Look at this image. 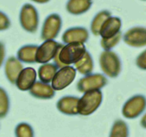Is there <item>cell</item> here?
Returning <instances> with one entry per match:
<instances>
[{
  "label": "cell",
  "instance_id": "6da1fadb",
  "mask_svg": "<svg viewBox=\"0 0 146 137\" xmlns=\"http://www.w3.org/2000/svg\"><path fill=\"white\" fill-rule=\"evenodd\" d=\"M86 49L84 43L74 42L63 45L54 58V62L58 68L75 64L82 58Z\"/></svg>",
  "mask_w": 146,
  "mask_h": 137
},
{
  "label": "cell",
  "instance_id": "7a4b0ae2",
  "mask_svg": "<svg viewBox=\"0 0 146 137\" xmlns=\"http://www.w3.org/2000/svg\"><path fill=\"white\" fill-rule=\"evenodd\" d=\"M103 94L100 89L86 91L78 103V112L81 116H89L101 106Z\"/></svg>",
  "mask_w": 146,
  "mask_h": 137
},
{
  "label": "cell",
  "instance_id": "3957f363",
  "mask_svg": "<svg viewBox=\"0 0 146 137\" xmlns=\"http://www.w3.org/2000/svg\"><path fill=\"white\" fill-rule=\"evenodd\" d=\"M99 64L103 72L111 78H115L121 71V61L116 53L111 50H105L101 53Z\"/></svg>",
  "mask_w": 146,
  "mask_h": 137
},
{
  "label": "cell",
  "instance_id": "277c9868",
  "mask_svg": "<svg viewBox=\"0 0 146 137\" xmlns=\"http://www.w3.org/2000/svg\"><path fill=\"white\" fill-rule=\"evenodd\" d=\"M19 21L22 29L29 33H35L38 29L39 18L38 11L31 4H24L19 14Z\"/></svg>",
  "mask_w": 146,
  "mask_h": 137
},
{
  "label": "cell",
  "instance_id": "5b68a950",
  "mask_svg": "<svg viewBox=\"0 0 146 137\" xmlns=\"http://www.w3.org/2000/svg\"><path fill=\"white\" fill-rule=\"evenodd\" d=\"M146 108V98L145 96L137 94L131 97L124 104L122 114L125 118L133 119L139 116Z\"/></svg>",
  "mask_w": 146,
  "mask_h": 137
},
{
  "label": "cell",
  "instance_id": "8992f818",
  "mask_svg": "<svg viewBox=\"0 0 146 137\" xmlns=\"http://www.w3.org/2000/svg\"><path fill=\"white\" fill-rule=\"evenodd\" d=\"M62 27V20L58 14H51L46 18L41 32L42 40L54 39L59 34Z\"/></svg>",
  "mask_w": 146,
  "mask_h": 137
},
{
  "label": "cell",
  "instance_id": "52a82bcc",
  "mask_svg": "<svg viewBox=\"0 0 146 137\" xmlns=\"http://www.w3.org/2000/svg\"><path fill=\"white\" fill-rule=\"evenodd\" d=\"M108 84V79L101 74H89L81 78L77 83V89L81 93L91 90L101 89Z\"/></svg>",
  "mask_w": 146,
  "mask_h": 137
},
{
  "label": "cell",
  "instance_id": "ba28073f",
  "mask_svg": "<svg viewBox=\"0 0 146 137\" xmlns=\"http://www.w3.org/2000/svg\"><path fill=\"white\" fill-rule=\"evenodd\" d=\"M76 76V68L71 66H66L57 71L51 81V86L55 91L64 89L74 81Z\"/></svg>",
  "mask_w": 146,
  "mask_h": 137
},
{
  "label": "cell",
  "instance_id": "9c48e42d",
  "mask_svg": "<svg viewBox=\"0 0 146 137\" xmlns=\"http://www.w3.org/2000/svg\"><path fill=\"white\" fill-rule=\"evenodd\" d=\"M63 45L64 44L56 42L54 39L45 40L44 42L38 47L36 55V63L46 64L51 59H54L56 54Z\"/></svg>",
  "mask_w": 146,
  "mask_h": 137
},
{
  "label": "cell",
  "instance_id": "30bf717a",
  "mask_svg": "<svg viewBox=\"0 0 146 137\" xmlns=\"http://www.w3.org/2000/svg\"><path fill=\"white\" fill-rule=\"evenodd\" d=\"M123 41L132 47H143L146 46V28L135 27L128 29L123 35Z\"/></svg>",
  "mask_w": 146,
  "mask_h": 137
},
{
  "label": "cell",
  "instance_id": "8fae6325",
  "mask_svg": "<svg viewBox=\"0 0 146 137\" xmlns=\"http://www.w3.org/2000/svg\"><path fill=\"white\" fill-rule=\"evenodd\" d=\"M88 31L84 27H71L64 31L62 35V40L65 44L79 42L86 43L88 39Z\"/></svg>",
  "mask_w": 146,
  "mask_h": 137
},
{
  "label": "cell",
  "instance_id": "7c38bea8",
  "mask_svg": "<svg viewBox=\"0 0 146 137\" xmlns=\"http://www.w3.org/2000/svg\"><path fill=\"white\" fill-rule=\"evenodd\" d=\"M36 79V72L31 67L23 68L20 72L17 81L16 86L19 90L23 91H28L32 87Z\"/></svg>",
  "mask_w": 146,
  "mask_h": 137
},
{
  "label": "cell",
  "instance_id": "4fadbf2b",
  "mask_svg": "<svg viewBox=\"0 0 146 137\" xmlns=\"http://www.w3.org/2000/svg\"><path fill=\"white\" fill-rule=\"evenodd\" d=\"M122 22L119 17H110L104 23L100 30L99 35L103 39H108L121 32Z\"/></svg>",
  "mask_w": 146,
  "mask_h": 137
},
{
  "label": "cell",
  "instance_id": "5bb4252c",
  "mask_svg": "<svg viewBox=\"0 0 146 137\" xmlns=\"http://www.w3.org/2000/svg\"><path fill=\"white\" fill-rule=\"evenodd\" d=\"M78 101H79V98L77 96H65L57 101L56 107L60 112L66 115H77L78 114Z\"/></svg>",
  "mask_w": 146,
  "mask_h": 137
},
{
  "label": "cell",
  "instance_id": "9a60e30c",
  "mask_svg": "<svg viewBox=\"0 0 146 137\" xmlns=\"http://www.w3.org/2000/svg\"><path fill=\"white\" fill-rule=\"evenodd\" d=\"M23 68H24L22 64L18 58L10 57L7 60L4 67V71H5L6 77L11 84H16V81Z\"/></svg>",
  "mask_w": 146,
  "mask_h": 137
},
{
  "label": "cell",
  "instance_id": "2e32d148",
  "mask_svg": "<svg viewBox=\"0 0 146 137\" xmlns=\"http://www.w3.org/2000/svg\"><path fill=\"white\" fill-rule=\"evenodd\" d=\"M29 93L33 97L39 99H50L55 95V90L52 86L42 82L36 81L29 90Z\"/></svg>",
  "mask_w": 146,
  "mask_h": 137
},
{
  "label": "cell",
  "instance_id": "e0dca14e",
  "mask_svg": "<svg viewBox=\"0 0 146 137\" xmlns=\"http://www.w3.org/2000/svg\"><path fill=\"white\" fill-rule=\"evenodd\" d=\"M93 0H68L66 9L68 13L74 15H80L91 9Z\"/></svg>",
  "mask_w": 146,
  "mask_h": 137
},
{
  "label": "cell",
  "instance_id": "ac0fdd59",
  "mask_svg": "<svg viewBox=\"0 0 146 137\" xmlns=\"http://www.w3.org/2000/svg\"><path fill=\"white\" fill-rule=\"evenodd\" d=\"M38 47V46L34 44H29L21 47L17 51V58L21 62L26 64L36 63V55Z\"/></svg>",
  "mask_w": 146,
  "mask_h": 137
},
{
  "label": "cell",
  "instance_id": "d6986e66",
  "mask_svg": "<svg viewBox=\"0 0 146 137\" xmlns=\"http://www.w3.org/2000/svg\"><path fill=\"white\" fill-rule=\"evenodd\" d=\"M58 67L55 64H51V63L43 64L38 68V75L40 81L46 84L51 82L58 71Z\"/></svg>",
  "mask_w": 146,
  "mask_h": 137
},
{
  "label": "cell",
  "instance_id": "ffe728a7",
  "mask_svg": "<svg viewBox=\"0 0 146 137\" xmlns=\"http://www.w3.org/2000/svg\"><path fill=\"white\" fill-rule=\"evenodd\" d=\"M74 66L76 69L81 74L86 76L91 74L94 70V60L92 56L88 51H86L84 57L76 62Z\"/></svg>",
  "mask_w": 146,
  "mask_h": 137
},
{
  "label": "cell",
  "instance_id": "44dd1931",
  "mask_svg": "<svg viewBox=\"0 0 146 137\" xmlns=\"http://www.w3.org/2000/svg\"><path fill=\"white\" fill-rule=\"evenodd\" d=\"M111 16V13L108 10H103L96 14L91 24V30L93 34L98 36L101 27L106 20Z\"/></svg>",
  "mask_w": 146,
  "mask_h": 137
},
{
  "label": "cell",
  "instance_id": "7402d4cb",
  "mask_svg": "<svg viewBox=\"0 0 146 137\" xmlns=\"http://www.w3.org/2000/svg\"><path fill=\"white\" fill-rule=\"evenodd\" d=\"M129 134L128 126L126 123L121 119H118L114 122L111 130V137H127Z\"/></svg>",
  "mask_w": 146,
  "mask_h": 137
},
{
  "label": "cell",
  "instance_id": "603a6c76",
  "mask_svg": "<svg viewBox=\"0 0 146 137\" xmlns=\"http://www.w3.org/2000/svg\"><path fill=\"white\" fill-rule=\"evenodd\" d=\"M10 101L7 91L0 87V118H3L8 114L9 111Z\"/></svg>",
  "mask_w": 146,
  "mask_h": 137
},
{
  "label": "cell",
  "instance_id": "cb8c5ba5",
  "mask_svg": "<svg viewBox=\"0 0 146 137\" xmlns=\"http://www.w3.org/2000/svg\"><path fill=\"white\" fill-rule=\"evenodd\" d=\"M15 135L17 137H33L34 129L27 123H20L15 128Z\"/></svg>",
  "mask_w": 146,
  "mask_h": 137
},
{
  "label": "cell",
  "instance_id": "d4e9b609",
  "mask_svg": "<svg viewBox=\"0 0 146 137\" xmlns=\"http://www.w3.org/2000/svg\"><path fill=\"white\" fill-rule=\"evenodd\" d=\"M122 38V33L119 32L114 37L108 39L101 38V45L104 50H111L115 47Z\"/></svg>",
  "mask_w": 146,
  "mask_h": 137
},
{
  "label": "cell",
  "instance_id": "484cf974",
  "mask_svg": "<svg viewBox=\"0 0 146 137\" xmlns=\"http://www.w3.org/2000/svg\"><path fill=\"white\" fill-rule=\"evenodd\" d=\"M11 26V21L8 16L0 11V31L8 29Z\"/></svg>",
  "mask_w": 146,
  "mask_h": 137
},
{
  "label": "cell",
  "instance_id": "4316f807",
  "mask_svg": "<svg viewBox=\"0 0 146 137\" xmlns=\"http://www.w3.org/2000/svg\"><path fill=\"white\" fill-rule=\"evenodd\" d=\"M137 67L142 70H146V49L138 55L135 61Z\"/></svg>",
  "mask_w": 146,
  "mask_h": 137
},
{
  "label": "cell",
  "instance_id": "83f0119b",
  "mask_svg": "<svg viewBox=\"0 0 146 137\" xmlns=\"http://www.w3.org/2000/svg\"><path fill=\"white\" fill-rule=\"evenodd\" d=\"M6 56L5 45L2 41H0V68L4 63V59Z\"/></svg>",
  "mask_w": 146,
  "mask_h": 137
},
{
  "label": "cell",
  "instance_id": "f1b7e54d",
  "mask_svg": "<svg viewBox=\"0 0 146 137\" xmlns=\"http://www.w3.org/2000/svg\"><path fill=\"white\" fill-rule=\"evenodd\" d=\"M141 125L143 128H146V114H144V116L142 117V118H141Z\"/></svg>",
  "mask_w": 146,
  "mask_h": 137
},
{
  "label": "cell",
  "instance_id": "f546056e",
  "mask_svg": "<svg viewBox=\"0 0 146 137\" xmlns=\"http://www.w3.org/2000/svg\"><path fill=\"white\" fill-rule=\"evenodd\" d=\"M31 1L38 3V4H46V3L48 2L50 0H31Z\"/></svg>",
  "mask_w": 146,
  "mask_h": 137
},
{
  "label": "cell",
  "instance_id": "4dcf8cb0",
  "mask_svg": "<svg viewBox=\"0 0 146 137\" xmlns=\"http://www.w3.org/2000/svg\"><path fill=\"white\" fill-rule=\"evenodd\" d=\"M143 1H146V0H143Z\"/></svg>",
  "mask_w": 146,
  "mask_h": 137
}]
</instances>
